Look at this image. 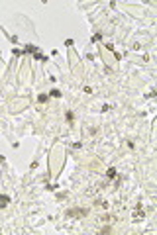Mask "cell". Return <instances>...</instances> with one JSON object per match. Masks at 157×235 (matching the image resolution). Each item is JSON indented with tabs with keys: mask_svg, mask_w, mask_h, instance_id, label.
Returning a JSON list of instances; mask_svg holds the SVG:
<instances>
[{
	"mask_svg": "<svg viewBox=\"0 0 157 235\" xmlns=\"http://www.w3.org/2000/svg\"><path fill=\"white\" fill-rule=\"evenodd\" d=\"M6 204H8V198H2L0 200V206H6Z\"/></svg>",
	"mask_w": 157,
	"mask_h": 235,
	"instance_id": "6da1fadb",
	"label": "cell"
}]
</instances>
